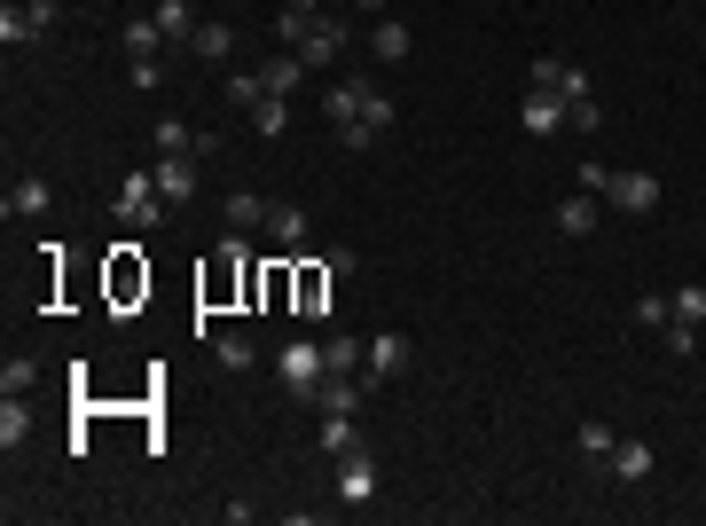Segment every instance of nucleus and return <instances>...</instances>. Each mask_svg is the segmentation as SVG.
<instances>
[{"label": "nucleus", "instance_id": "obj_1", "mask_svg": "<svg viewBox=\"0 0 706 526\" xmlns=\"http://www.w3.org/2000/svg\"><path fill=\"white\" fill-rule=\"evenodd\" d=\"M276 378H283V393L314 401V393H322V378H330V354H322V338H291L283 354H276Z\"/></svg>", "mask_w": 706, "mask_h": 526}, {"label": "nucleus", "instance_id": "obj_2", "mask_svg": "<svg viewBox=\"0 0 706 526\" xmlns=\"http://www.w3.org/2000/svg\"><path fill=\"white\" fill-rule=\"evenodd\" d=\"M118 220H126V228H157V220H165V189H157L149 165H134L126 182H118Z\"/></svg>", "mask_w": 706, "mask_h": 526}, {"label": "nucleus", "instance_id": "obj_3", "mask_svg": "<svg viewBox=\"0 0 706 526\" xmlns=\"http://www.w3.org/2000/svg\"><path fill=\"white\" fill-rule=\"evenodd\" d=\"M534 86H542V95H558L565 111L596 95V86H589V71H581V63H565V55H542V63H534Z\"/></svg>", "mask_w": 706, "mask_h": 526}, {"label": "nucleus", "instance_id": "obj_4", "mask_svg": "<svg viewBox=\"0 0 706 526\" xmlns=\"http://www.w3.org/2000/svg\"><path fill=\"white\" fill-rule=\"evenodd\" d=\"M149 173H157L165 205H189V197H197V182H205V157H197V149H173V157H157Z\"/></svg>", "mask_w": 706, "mask_h": 526}, {"label": "nucleus", "instance_id": "obj_5", "mask_svg": "<svg viewBox=\"0 0 706 526\" xmlns=\"http://www.w3.org/2000/svg\"><path fill=\"white\" fill-rule=\"evenodd\" d=\"M604 205L652 220V213H660V182H652V173H612V182H604Z\"/></svg>", "mask_w": 706, "mask_h": 526}, {"label": "nucleus", "instance_id": "obj_6", "mask_svg": "<svg viewBox=\"0 0 706 526\" xmlns=\"http://www.w3.org/2000/svg\"><path fill=\"white\" fill-rule=\"evenodd\" d=\"M370 495H377V448L362 441L338 456V503H370Z\"/></svg>", "mask_w": 706, "mask_h": 526}, {"label": "nucleus", "instance_id": "obj_7", "mask_svg": "<svg viewBox=\"0 0 706 526\" xmlns=\"http://www.w3.org/2000/svg\"><path fill=\"white\" fill-rule=\"evenodd\" d=\"M362 103H370V79H362V71H353V79H330V86H322V118H330L338 134H345V126H362Z\"/></svg>", "mask_w": 706, "mask_h": 526}, {"label": "nucleus", "instance_id": "obj_8", "mask_svg": "<svg viewBox=\"0 0 706 526\" xmlns=\"http://www.w3.org/2000/svg\"><path fill=\"white\" fill-rule=\"evenodd\" d=\"M345 48H353V24H345V17H314V32L299 40V63L314 71V63H338Z\"/></svg>", "mask_w": 706, "mask_h": 526}, {"label": "nucleus", "instance_id": "obj_9", "mask_svg": "<svg viewBox=\"0 0 706 526\" xmlns=\"http://www.w3.org/2000/svg\"><path fill=\"white\" fill-rule=\"evenodd\" d=\"M330 283H338V276L322 268V259L291 268V299H299V314H307V322H322V314H330Z\"/></svg>", "mask_w": 706, "mask_h": 526}, {"label": "nucleus", "instance_id": "obj_10", "mask_svg": "<svg viewBox=\"0 0 706 526\" xmlns=\"http://www.w3.org/2000/svg\"><path fill=\"white\" fill-rule=\"evenodd\" d=\"M401 370H408V338H401V330H377V338H370V393L393 385Z\"/></svg>", "mask_w": 706, "mask_h": 526}, {"label": "nucleus", "instance_id": "obj_11", "mask_svg": "<svg viewBox=\"0 0 706 526\" xmlns=\"http://www.w3.org/2000/svg\"><path fill=\"white\" fill-rule=\"evenodd\" d=\"M314 401H322V416H362V409H370V378H338V370H330Z\"/></svg>", "mask_w": 706, "mask_h": 526}, {"label": "nucleus", "instance_id": "obj_12", "mask_svg": "<svg viewBox=\"0 0 706 526\" xmlns=\"http://www.w3.org/2000/svg\"><path fill=\"white\" fill-rule=\"evenodd\" d=\"M268 236H276L283 251H307V205L276 197V205H268Z\"/></svg>", "mask_w": 706, "mask_h": 526}, {"label": "nucleus", "instance_id": "obj_13", "mask_svg": "<svg viewBox=\"0 0 706 526\" xmlns=\"http://www.w3.org/2000/svg\"><path fill=\"white\" fill-rule=\"evenodd\" d=\"M518 126H526V134H565V103H558V95H542V86H534V95L518 103Z\"/></svg>", "mask_w": 706, "mask_h": 526}, {"label": "nucleus", "instance_id": "obj_14", "mask_svg": "<svg viewBox=\"0 0 706 526\" xmlns=\"http://www.w3.org/2000/svg\"><path fill=\"white\" fill-rule=\"evenodd\" d=\"M149 17H157V32H165L173 48H189V40H197V0H157Z\"/></svg>", "mask_w": 706, "mask_h": 526}, {"label": "nucleus", "instance_id": "obj_15", "mask_svg": "<svg viewBox=\"0 0 706 526\" xmlns=\"http://www.w3.org/2000/svg\"><path fill=\"white\" fill-rule=\"evenodd\" d=\"M268 205H276V197H259V189H236V197L220 205V220H228L236 236H251V228H268Z\"/></svg>", "mask_w": 706, "mask_h": 526}, {"label": "nucleus", "instance_id": "obj_16", "mask_svg": "<svg viewBox=\"0 0 706 526\" xmlns=\"http://www.w3.org/2000/svg\"><path fill=\"white\" fill-rule=\"evenodd\" d=\"M322 354H330V370H338V378H353V370H370V338L330 330V338H322Z\"/></svg>", "mask_w": 706, "mask_h": 526}, {"label": "nucleus", "instance_id": "obj_17", "mask_svg": "<svg viewBox=\"0 0 706 526\" xmlns=\"http://www.w3.org/2000/svg\"><path fill=\"white\" fill-rule=\"evenodd\" d=\"M189 55H205V63H228V55H236V24L205 17V24H197V40H189Z\"/></svg>", "mask_w": 706, "mask_h": 526}, {"label": "nucleus", "instance_id": "obj_18", "mask_svg": "<svg viewBox=\"0 0 706 526\" xmlns=\"http://www.w3.org/2000/svg\"><path fill=\"white\" fill-rule=\"evenodd\" d=\"M165 48H173V40L157 32V17H134V24H126V55H134V63H157Z\"/></svg>", "mask_w": 706, "mask_h": 526}, {"label": "nucleus", "instance_id": "obj_19", "mask_svg": "<svg viewBox=\"0 0 706 526\" xmlns=\"http://www.w3.org/2000/svg\"><path fill=\"white\" fill-rule=\"evenodd\" d=\"M212 354H220V370H251V362H259V338H251V330H220Z\"/></svg>", "mask_w": 706, "mask_h": 526}, {"label": "nucleus", "instance_id": "obj_20", "mask_svg": "<svg viewBox=\"0 0 706 526\" xmlns=\"http://www.w3.org/2000/svg\"><path fill=\"white\" fill-rule=\"evenodd\" d=\"M149 142H157V157H173V149H197V142H205V126H189V118H157V126H149Z\"/></svg>", "mask_w": 706, "mask_h": 526}, {"label": "nucleus", "instance_id": "obj_21", "mask_svg": "<svg viewBox=\"0 0 706 526\" xmlns=\"http://www.w3.org/2000/svg\"><path fill=\"white\" fill-rule=\"evenodd\" d=\"M652 441H621V448H612V479H652Z\"/></svg>", "mask_w": 706, "mask_h": 526}, {"label": "nucleus", "instance_id": "obj_22", "mask_svg": "<svg viewBox=\"0 0 706 526\" xmlns=\"http://www.w3.org/2000/svg\"><path fill=\"white\" fill-rule=\"evenodd\" d=\"M48 205H55V189L40 182V173H32V182H17L9 197H0V213H9V220H17V213H48Z\"/></svg>", "mask_w": 706, "mask_h": 526}, {"label": "nucleus", "instance_id": "obj_23", "mask_svg": "<svg viewBox=\"0 0 706 526\" xmlns=\"http://www.w3.org/2000/svg\"><path fill=\"white\" fill-rule=\"evenodd\" d=\"M0 40H9V48H32V40H40V24H32V0H9V9H0Z\"/></svg>", "mask_w": 706, "mask_h": 526}, {"label": "nucleus", "instance_id": "obj_24", "mask_svg": "<svg viewBox=\"0 0 706 526\" xmlns=\"http://www.w3.org/2000/svg\"><path fill=\"white\" fill-rule=\"evenodd\" d=\"M24 441H32V416H24V401L9 393V401H0V448H9V456H17Z\"/></svg>", "mask_w": 706, "mask_h": 526}, {"label": "nucleus", "instance_id": "obj_25", "mask_svg": "<svg viewBox=\"0 0 706 526\" xmlns=\"http://www.w3.org/2000/svg\"><path fill=\"white\" fill-rule=\"evenodd\" d=\"M370 48H377V63H401V55H408V24H401V17H377Z\"/></svg>", "mask_w": 706, "mask_h": 526}, {"label": "nucleus", "instance_id": "obj_26", "mask_svg": "<svg viewBox=\"0 0 706 526\" xmlns=\"http://www.w3.org/2000/svg\"><path fill=\"white\" fill-rule=\"evenodd\" d=\"M259 79H268V95H291V86H299V79H307V63H299V55H291V48H283V55H276V63H259Z\"/></svg>", "mask_w": 706, "mask_h": 526}, {"label": "nucleus", "instance_id": "obj_27", "mask_svg": "<svg viewBox=\"0 0 706 526\" xmlns=\"http://www.w3.org/2000/svg\"><path fill=\"white\" fill-rule=\"evenodd\" d=\"M251 126H259V134L276 142V134L291 126V95H259V103H251Z\"/></svg>", "mask_w": 706, "mask_h": 526}, {"label": "nucleus", "instance_id": "obj_28", "mask_svg": "<svg viewBox=\"0 0 706 526\" xmlns=\"http://www.w3.org/2000/svg\"><path fill=\"white\" fill-rule=\"evenodd\" d=\"M345 448H362V432H353V416H322V456L338 464Z\"/></svg>", "mask_w": 706, "mask_h": 526}, {"label": "nucleus", "instance_id": "obj_29", "mask_svg": "<svg viewBox=\"0 0 706 526\" xmlns=\"http://www.w3.org/2000/svg\"><path fill=\"white\" fill-rule=\"evenodd\" d=\"M558 228H565V236H589V228H596V197H589V189L565 197V205H558Z\"/></svg>", "mask_w": 706, "mask_h": 526}, {"label": "nucleus", "instance_id": "obj_30", "mask_svg": "<svg viewBox=\"0 0 706 526\" xmlns=\"http://www.w3.org/2000/svg\"><path fill=\"white\" fill-rule=\"evenodd\" d=\"M612 448H621V432H612V424H581V456H596V464H612Z\"/></svg>", "mask_w": 706, "mask_h": 526}, {"label": "nucleus", "instance_id": "obj_31", "mask_svg": "<svg viewBox=\"0 0 706 526\" xmlns=\"http://www.w3.org/2000/svg\"><path fill=\"white\" fill-rule=\"evenodd\" d=\"M111 291H118V299L149 291V268H134V251H118V268H111Z\"/></svg>", "mask_w": 706, "mask_h": 526}, {"label": "nucleus", "instance_id": "obj_32", "mask_svg": "<svg viewBox=\"0 0 706 526\" xmlns=\"http://www.w3.org/2000/svg\"><path fill=\"white\" fill-rule=\"evenodd\" d=\"M667 307H675V322H698V330H706V283H683Z\"/></svg>", "mask_w": 706, "mask_h": 526}, {"label": "nucleus", "instance_id": "obj_33", "mask_svg": "<svg viewBox=\"0 0 706 526\" xmlns=\"http://www.w3.org/2000/svg\"><path fill=\"white\" fill-rule=\"evenodd\" d=\"M385 126H393V95H377V86H370V103H362V134L377 142Z\"/></svg>", "mask_w": 706, "mask_h": 526}, {"label": "nucleus", "instance_id": "obj_34", "mask_svg": "<svg viewBox=\"0 0 706 526\" xmlns=\"http://www.w3.org/2000/svg\"><path fill=\"white\" fill-rule=\"evenodd\" d=\"M660 338H667V354H675V362H691V354H698V322H667Z\"/></svg>", "mask_w": 706, "mask_h": 526}, {"label": "nucleus", "instance_id": "obj_35", "mask_svg": "<svg viewBox=\"0 0 706 526\" xmlns=\"http://www.w3.org/2000/svg\"><path fill=\"white\" fill-rule=\"evenodd\" d=\"M259 95H268V79H259V71H236V79H228V103H243V111H251Z\"/></svg>", "mask_w": 706, "mask_h": 526}, {"label": "nucleus", "instance_id": "obj_36", "mask_svg": "<svg viewBox=\"0 0 706 526\" xmlns=\"http://www.w3.org/2000/svg\"><path fill=\"white\" fill-rule=\"evenodd\" d=\"M40 370H32V354H9V370H0V393H24Z\"/></svg>", "mask_w": 706, "mask_h": 526}, {"label": "nucleus", "instance_id": "obj_37", "mask_svg": "<svg viewBox=\"0 0 706 526\" xmlns=\"http://www.w3.org/2000/svg\"><path fill=\"white\" fill-rule=\"evenodd\" d=\"M636 322H644V330H667V322H675V307H667V299H652V291H644V299H636Z\"/></svg>", "mask_w": 706, "mask_h": 526}, {"label": "nucleus", "instance_id": "obj_38", "mask_svg": "<svg viewBox=\"0 0 706 526\" xmlns=\"http://www.w3.org/2000/svg\"><path fill=\"white\" fill-rule=\"evenodd\" d=\"M565 126H581V134H596V126H604V111H596V95H589V103H573V111H565Z\"/></svg>", "mask_w": 706, "mask_h": 526}, {"label": "nucleus", "instance_id": "obj_39", "mask_svg": "<svg viewBox=\"0 0 706 526\" xmlns=\"http://www.w3.org/2000/svg\"><path fill=\"white\" fill-rule=\"evenodd\" d=\"M322 268H330V276H338V283H345V276H353V268H362V259H353V251H345V244H330V251H322Z\"/></svg>", "mask_w": 706, "mask_h": 526}, {"label": "nucleus", "instance_id": "obj_40", "mask_svg": "<svg viewBox=\"0 0 706 526\" xmlns=\"http://www.w3.org/2000/svg\"><path fill=\"white\" fill-rule=\"evenodd\" d=\"M353 9H377V0H353Z\"/></svg>", "mask_w": 706, "mask_h": 526}]
</instances>
